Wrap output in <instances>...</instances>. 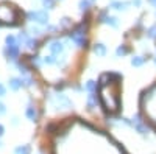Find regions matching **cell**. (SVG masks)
<instances>
[{
    "mask_svg": "<svg viewBox=\"0 0 156 154\" xmlns=\"http://www.w3.org/2000/svg\"><path fill=\"white\" fill-rule=\"evenodd\" d=\"M19 12L9 3H0V23L2 25H17Z\"/></svg>",
    "mask_w": 156,
    "mask_h": 154,
    "instance_id": "obj_1",
    "label": "cell"
},
{
    "mask_svg": "<svg viewBox=\"0 0 156 154\" xmlns=\"http://www.w3.org/2000/svg\"><path fill=\"white\" fill-rule=\"evenodd\" d=\"M70 39L73 41V44L76 47H86L87 41H86V27L81 23L70 33Z\"/></svg>",
    "mask_w": 156,
    "mask_h": 154,
    "instance_id": "obj_2",
    "label": "cell"
},
{
    "mask_svg": "<svg viewBox=\"0 0 156 154\" xmlns=\"http://www.w3.org/2000/svg\"><path fill=\"white\" fill-rule=\"evenodd\" d=\"M51 104L56 109H70L72 108V101L66 95H55V98L51 100Z\"/></svg>",
    "mask_w": 156,
    "mask_h": 154,
    "instance_id": "obj_3",
    "label": "cell"
},
{
    "mask_svg": "<svg viewBox=\"0 0 156 154\" xmlns=\"http://www.w3.org/2000/svg\"><path fill=\"white\" fill-rule=\"evenodd\" d=\"M28 20L37 22L41 25H47L48 23V14H47V11H30L28 12Z\"/></svg>",
    "mask_w": 156,
    "mask_h": 154,
    "instance_id": "obj_4",
    "label": "cell"
},
{
    "mask_svg": "<svg viewBox=\"0 0 156 154\" xmlns=\"http://www.w3.org/2000/svg\"><path fill=\"white\" fill-rule=\"evenodd\" d=\"M48 48H50V51H51V55H62V51H64V45H62V42H59V41H53V42H50V45H48Z\"/></svg>",
    "mask_w": 156,
    "mask_h": 154,
    "instance_id": "obj_5",
    "label": "cell"
},
{
    "mask_svg": "<svg viewBox=\"0 0 156 154\" xmlns=\"http://www.w3.org/2000/svg\"><path fill=\"white\" fill-rule=\"evenodd\" d=\"M100 19H101V22H105V23L111 25L112 28H117V27H119V22H117V17H111V16H106V12H101Z\"/></svg>",
    "mask_w": 156,
    "mask_h": 154,
    "instance_id": "obj_6",
    "label": "cell"
},
{
    "mask_svg": "<svg viewBox=\"0 0 156 154\" xmlns=\"http://www.w3.org/2000/svg\"><path fill=\"white\" fill-rule=\"evenodd\" d=\"M133 126L136 128V131L140 132V134H145L147 132V128L142 125V120H140V115H136V117L133 118Z\"/></svg>",
    "mask_w": 156,
    "mask_h": 154,
    "instance_id": "obj_7",
    "label": "cell"
},
{
    "mask_svg": "<svg viewBox=\"0 0 156 154\" xmlns=\"http://www.w3.org/2000/svg\"><path fill=\"white\" fill-rule=\"evenodd\" d=\"M6 55H8V58H11V59H16V58L19 56V47H17V45L8 47V48H6Z\"/></svg>",
    "mask_w": 156,
    "mask_h": 154,
    "instance_id": "obj_8",
    "label": "cell"
},
{
    "mask_svg": "<svg viewBox=\"0 0 156 154\" xmlns=\"http://www.w3.org/2000/svg\"><path fill=\"white\" fill-rule=\"evenodd\" d=\"M22 86V80L20 78H11L9 80V89L11 91H19Z\"/></svg>",
    "mask_w": 156,
    "mask_h": 154,
    "instance_id": "obj_9",
    "label": "cell"
},
{
    "mask_svg": "<svg viewBox=\"0 0 156 154\" xmlns=\"http://www.w3.org/2000/svg\"><path fill=\"white\" fill-rule=\"evenodd\" d=\"M94 53L97 56H105L106 55V47L103 45V44H95L94 45Z\"/></svg>",
    "mask_w": 156,
    "mask_h": 154,
    "instance_id": "obj_10",
    "label": "cell"
},
{
    "mask_svg": "<svg viewBox=\"0 0 156 154\" xmlns=\"http://www.w3.org/2000/svg\"><path fill=\"white\" fill-rule=\"evenodd\" d=\"M128 6H129L128 2H112L111 3V8L119 9V11H125V9H128Z\"/></svg>",
    "mask_w": 156,
    "mask_h": 154,
    "instance_id": "obj_11",
    "label": "cell"
},
{
    "mask_svg": "<svg viewBox=\"0 0 156 154\" xmlns=\"http://www.w3.org/2000/svg\"><path fill=\"white\" fill-rule=\"evenodd\" d=\"M25 115H27L28 120H31V121H36L37 120V112H36L34 108H28L27 112H25Z\"/></svg>",
    "mask_w": 156,
    "mask_h": 154,
    "instance_id": "obj_12",
    "label": "cell"
},
{
    "mask_svg": "<svg viewBox=\"0 0 156 154\" xmlns=\"http://www.w3.org/2000/svg\"><path fill=\"white\" fill-rule=\"evenodd\" d=\"M87 106L89 109H94L97 106V95H94V92H90V95L87 97Z\"/></svg>",
    "mask_w": 156,
    "mask_h": 154,
    "instance_id": "obj_13",
    "label": "cell"
},
{
    "mask_svg": "<svg viewBox=\"0 0 156 154\" xmlns=\"http://www.w3.org/2000/svg\"><path fill=\"white\" fill-rule=\"evenodd\" d=\"M23 45L27 47V48H36V47H37V41L33 39V37H28V39L23 42Z\"/></svg>",
    "mask_w": 156,
    "mask_h": 154,
    "instance_id": "obj_14",
    "label": "cell"
},
{
    "mask_svg": "<svg viewBox=\"0 0 156 154\" xmlns=\"http://www.w3.org/2000/svg\"><path fill=\"white\" fill-rule=\"evenodd\" d=\"M144 58H142V56H134L133 59H131V66H134V67H140L142 66V64H144Z\"/></svg>",
    "mask_w": 156,
    "mask_h": 154,
    "instance_id": "obj_15",
    "label": "cell"
},
{
    "mask_svg": "<svg viewBox=\"0 0 156 154\" xmlns=\"http://www.w3.org/2000/svg\"><path fill=\"white\" fill-rule=\"evenodd\" d=\"M84 87H86V91H87V92H95V89H97V83H95V81H87Z\"/></svg>",
    "mask_w": 156,
    "mask_h": 154,
    "instance_id": "obj_16",
    "label": "cell"
},
{
    "mask_svg": "<svg viewBox=\"0 0 156 154\" xmlns=\"http://www.w3.org/2000/svg\"><path fill=\"white\" fill-rule=\"evenodd\" d=\"M16 154H30V146H19L14 151Z\"/></svg>",
    "mask_w": 156,
    "mask_h": 154,
    "instance_id": "obj_17",
    "label": "cell"
},
{
    "mask_svg": "<svg viewBox=\"0 0 156 154\" xmlns=\"http://www.w3.org/2000/svg\"><path fill=\"white\" fill-rule=\"evenodd\" d=\"M89 6H90L89 0H80V9H81V11H87Z\"/></svg>",
    "mask_w": 156,
    "mask_h": 154,
    "instance_id": "obj_18",
    "label": "cell"
},
{
    "mask_svg": "<svg viewBox=\"0 0 156 154\" xmlns=\"http://www.w3.org/2000/svg\"><path fill=\"white\" fill-rule=\"evenodd\" d=\"M147 34H148L150 39H156V25H153V27H150V28H148Z\"/></svg>",
    "mask_w": 156,
    "mask_h": 154,
    "instance_id": "obj_19",
    "label": "cell"
},
{
    "mask_svg": "<svg viewBox=\"0 0 156 154\" xmlns=\"http://www.w3.org/2000/svg\"><path fill=\"white\" fill-rule=\"evenodd\" d=\"M6 45L8 47H11V45H17V42H16V37L14 36H6Z\"/></svg>",
    "mask_w": 156,
    "mask_h": 154,
    "instance_id": "obj_20",
    "label": "cell"
},
{
    "mask_svg": "<svg viewBox=\"0 0 156 154\" xmlns=\"http://www.w3.org/2000/svg\"><path fill=\"white\" fill-rule=\"evenodd\" d=\"M126 53H128V50H126V47H123V45L115 50V55H117V56H123V55H126Z\"/></svg>",
    "mask_w": 156,
    "mask_h": 154,
    "instance_id": "obj_21",
    "label": "cell"
},
{
    "mask_svg": "<svg viewBox=\"0 0 156 154\" xmlns=\"http://www.w3.org/2000/svg\"><path fill=\"white\" fill-rule=\"evenodd\" d=\"M20 80H22V86L30 87V86L33 84V80H31V78H28V76H25V78H20Z\"/></svg>",
    "mask_w": 156,
    "mask_h": 154,
    "instance_id": "obj_22",
    "label": "cell"
},
{
    "mask_svg": "<svg viewBox=\"0 0 156 154\" xmlns=\"http://www.w3.org/2000/svg\"><path fill=\"white\" fill-rule=\"evenodd\" d=\"M44 62H45V64H55V62H56V59H55V55L45 56V58H44Z\"/></svg>",
    "mask_w": 156,
    "mask_h": 154,
    "instance_id": "obj_23",
    "label": "cell"
},
{
    "mask_svg": "<svg viewBox=\"0 0 156 154\" xmlns=\"http://www.w3.org/2000/svg\"><path fill=\"white\" fill-rule=\"evenodd\" d=\"M42 3H44V6L48 8V9H50V8H53V5H55V3H53V0H42Z\"/></svg>",
    "mask_w": 156,
    "mask_h": 154,
    "instance_id": "obj_24",
    "label": "cell"
},
{
    "mask_svg": "<svg viewBox=\"0 0 156 154\" xmlns=\"http://www.w3.org/2000/svg\"><path fill=\"white\" fill-rule=\"evenodd\" d=\"M19 69H20L22 73H27V72H28V69H27V66H25V64H19Z\"/></svg>",
    "mask_w": 156,
    "mask_h": 154,
    "instance_id": "obj_25",
    "label": "cell"
},
{
    "mask_svg": "<svg viewBox=\"0 0 156 154\" xmlns=\"http://www.w3.org/2000/svg\"><path fill=\"white\" fill-rule=\"evenodd\" d=\"M6 112V108H5V104L3 103H0V115H3Z\"/></svg>",
    "mask_w": 156,
    "mask_h": 154,
    "instance_id": "obj_26",
    "label": "cell"
},
{
    "mask_svg": "<svg viewBox=\"0 0 156 154\" xmlns=\"http://www.w3.org/2000/svg\"><path fill=\"white\" fill-rule=\"evenodd\" d=\"M31 33H33V34H41V30H39L37 27H33V28H31Z\"/></svg>",
    "mask_w": 156,
    "mask_h": 154,
    "instance_id": "obj_27",
    "label": "cell"
},
{
    "mask_svg": "<svg viewBox=\"0 0 156 154\" xmlns=\"http://www.w3.org/2000/svg\"><path fill=\"white\" fill-rule=\"evenodd\" d=\"M140 3H142V0H133V5H134L136 8H139V6H140Z\"/></svg>",
    "mask_w": 156,
    "mask_h": 154,
    "instance_id": "obj_28",
    "label": "cell"
},
{
    "mask_svg": "<svg viewBox=\"0 0 156 154\" xmlns=\"http://www.w3.org/2000/svg\"><path fill=\"white\" fill-rule=\"evenodd\" d=\"M3 95H5V87L0 84V97H3Z\"/></svg>",
    "mask_w": 156,
    "mask_h": 154,
    "instance_id": "obj_29",
    "label": "cell"
},
{
    "mask_svg": "<svg viewBox=\"0 0 156 154\" xmlns=\"http://www.w3.org/2000/svg\"><path fill=\"white\" fill-rule=\"evenodd\" d=\"M69 25V19H62V27H67Z\"/></svg>",
    "mask_w": 156,
    "mask_h": 154,
    "instance_id": "obj_30",
    "label": "cell"
},
{
    "mask_svg": "<svg viewBox=\"0 0 156 154\" xmlns=\"http://www.w3.org/2000/svg\"><path fill=\"white\" fill-rule=\"evenodd\" d=\"M3 132H5V128H3V125H0V137L3 135Z\"/></svg>",
    "mask_w": 156,
    "mask_h": 154,
    "instance_id": "obj_31",
    "label": "cell"
},
{
    "mask_svg": "<svg viewBox=\"0 0 156 154\" xmlns=\"http://www.w3.org/2000/svg\"><path fill=\"white\" fill-rule=\"evenodd\" d=\"M150 3H153V5H156V0H148Z\"/></svg>",
    "mask_w": 156,
    "mask_h": 154,
    "instance_id": "obj_32",
    "label": "cell"
},
{
    "mask_svg": "<svg viewBox=\"0 0 156 154\" xmlns=\"http://www.w3.org/2000/svg\"><path fill=\"white\" fill-rule=\"evenodd\" d=\"M154 64H156V58H154Z\"/></svg>",
    "mask_w": 156,
    "mask_h": 154,
    "instance_id": "obj_33",
    "label": "cell"
}]
</instances>
